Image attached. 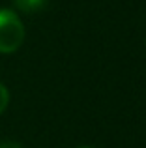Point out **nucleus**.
<instances>
[{"mask_svg": "<svg viewBox=\"0 0 146 148\" xmlns=\"http://www.w3.org/2000/svg\"><path fill=\"white\" fill-rule=\"evenodd\" d=\"M25 41V26L15 11L0 10V53H15Z\"/></svg>", "mask_w": 146, "mask_h": 148, "instance_id": "nucleus-1", "label": "nucleus"}, {"mask_svg": "<svg viewBox=\"0 0 146 148\" xmlns=\"http://www.w3.org/2000/svg\"><path fill=\"white\" fill-rule=\"evenodd\" d=\"M15 6L25 13H34L45 6V0H13Z\"/></svg>", "mask_w": 146, "mask_h": 148, "instance_id": "nucleus-2", "label": "nucleus"}, {"mask_svg": "<svg viewBox=\"0 0 146 148\" xmlns=\"http://www.w3.org/2000/svg\"><path fill=\"white\" fill-rule=\"evenodd\" d=\"M8 103H10V92H8V88L0 83V114L6 111Z\"/></svg>", "mask_w": 146, "mask_h": 148, "instance_id": "nucleus-3", "label": "nucleus"}, {"mask_svg": "<svg viewBox=\"0 0 146 148\" xmlns=\"http://www.w3.org/2000/svg\"><path fill=\"white\" fill-rule=\"evenodd\" d=\"M0 148H23V146L15 141H2L0 143Z\"/></svg>", "mask_w": 146, "mask_h": 148, "instance_id": "nucleus-4", "label": "nucleus"}]
</instances>
